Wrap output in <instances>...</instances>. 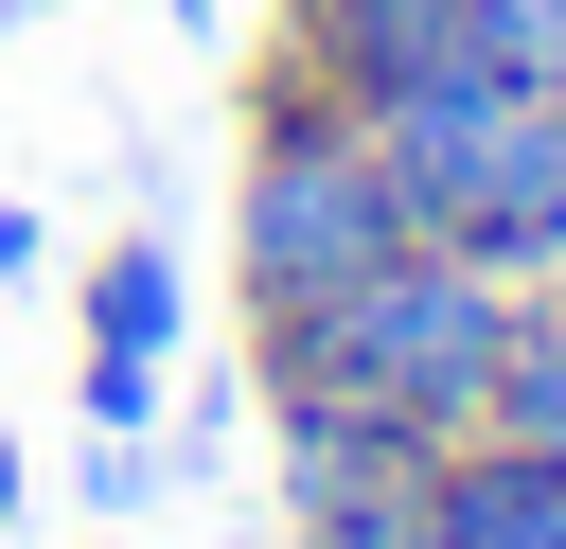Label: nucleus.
Listing matches in <instances>:
<instances>
[{"mask_svg":"<svg viewBox=\"0 0 566 549\" xmlns=\"http://www.w3.org/2000/svg\"><path fill=\"white\" fill-rule=\"evenodd\" d=\"M495 354H513V283L460 266V248H389L371 283L301 301V319H248V390L265 407H371V425H495Z\"/></svg>","mask_w":566,"mask_h":549,"instance_id":"obj_1","label":"nucleus"},{"mask_svg":"<svg viewBox=\"0 0 566 549\" xmlns=\"http://www.w3.org/2000/svg\"><path fill=\"white\" fill-rule=\"evenodd\" d=\"M389 248H424L407 195H389V142H371L354 106H318V89H283V71H248V159H230V319H301V301L371 283Z\"/></svg>","mask_w":566,"mask_h":549,"instance_id":"obj_2","label":"nucleus"},{"mask_svg":"<svg viewBox=\"0 0 566 549\" xmlns=\"http://www.w3.org/2000/svg\"><path fill=\"white\" fill-rule=\"evenodd\" d=\"M371 142H389V195H407L424 248H460V266H495V283H548V266H566V89L460 71V89L389 106Z\"/></svg>","mask_w":566,"mask_h":549,"instance_id":"obj_3","label":"nucleus"},{"mask_svg":"<svg viewBox=\"0 0 566 549\" xmlns=\"http://www.w3.org/2000/svg\"><path fill=\"white\" fill-rule=\"evenodd\" d=\"M248 71H283V89L354 106V124H389V106L460 89V71H478V35H460V0H283Z\"/></svg>","mask_w":566,"mask_h":549,"instance_id":"obj_4","label":"nucleus"},{"mask_svg":"<svg viewBox=\"0 0 566 549\" xmlns=\"http://www.w3.org/2000/svg\"><path fill=\"white\" fill-rule=\"evenodd\" d=\"M442 443L371 407H283V549H424Z\"/></svg>","mask_w":566,"mask_h":549,"instance_id":"obj_5","label":"nucleus"},{"mask_svg":"<svg viewBox=\"0 0 566 549\" xmlns=\"http://www.w3.org/2000/svg\"><path fill=\"white\" fill-rule=\"evenodd\" d=\"M424 549H566V443L460 425L442 443V496H424Z\"/></svg>","mask_w":566,"mask_h":549,"instance_id":"obj_6","label":"nucleus"},{"mask_svg":"<svg viewBox=\"0 0 566 549\" xmlns=\"http://www.w3.org/2000/svg\"><path fill=\"white\" fill-rule=\"evenodd\" d=\"M177 319H195V266H177L159 230H106L88 283H71V336H88V354H177Z\"/></svg>","mask_w":566,"mask_h":549,"instance_id":"obj_7","label":"nucleus"},{"mask_svg":"<svg viewBox=\"0 0 566 549\" xmlns=\"http://www.w3.org/2000/svg\"><path fill=\"white\" fill-rule=\"evenodd\" d=\"M495 425L513 443H566V266L513 283V354H495Z\"/></svg>","mask_w":566,"mask_h":549,"instance_id":"obj_8","label":"nucleus"},{"mask_svg":"<svg viewBox=\"0 0 566 549\" xmlns=\"http://www.w3.org/2000/svg\"><path fill=\"white\" fill-rule=\"evenodd\" d=\"M460 35L495 89H566V0H460Z\"/></svg>","mask_w":566,"mask_h":549,"instance_id":"obj_9","label":"nucleus"},{"mask_svg":"<svg viewBox=\"0 0 566 549\" xmlns=\"http://www.w3.org/2000/svg\"><path fill=\"white\" fill-rule=\"evenodd\" d=\"M159 372H177V354H88L71 407H88V425H159Z\"/></svg>","mask_w":566,"mask_h":549,"instance_id":"obj_10","label":"nucleus"},{"mask_svg":"<svg viewBox=\"0 0 566 549\" xmlns=\"http://www.w3.org/2000/svg\"><path fill=\"white\" fill-rule=\"evenodd\" d=\"M0 283H35V213L18 195H0Z\"/></svg>","mask_w":566,"mask_h":549,"instance_id":"obj_11","label":"nucleus"},{"mask_svg":"<svg viewBox=\"0 0 566 549\" xmlns=\"http://www.w3.org/2000/svg\"><path fill=\"white\" fill-rule=\"evenodd\" d=\"M0 531H18V425H0Z\"/></svg>","mask_w":566,"mask_h":549,"instance_id":"obj_12","label":"nucleus"},{"mask_svg":"<svg viewBox=\"0 0 566 549\" xmlns=\"http://www.w3.org/2000/svg\"><path fill=\"white\" fill-rule=\"evenodd\" d=\"M0 18H18V0H0Z\"/></svg>","mask_w":566,"mask_h":549,"instance_id":"obj_13","label":"nucleus"}]
</instances>
